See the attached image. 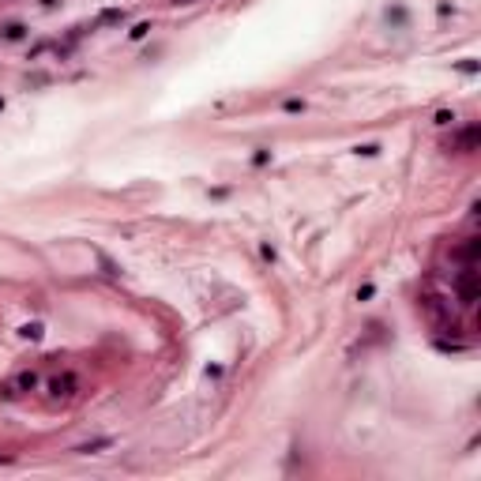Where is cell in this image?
<instances>
[{
	"label": "cell",
	"instance_id": "obj_7",
	"mask_svg": "<svg viewBox=\"0 0 481 481\" xmlns=\"http://www.w3.org/2000/svg\"><path fill=\"white\" fill-rule=\"evenodd\" d=\"M372 293H376V286H372V282H365V286H361V290H357V301H368V297H372Z\"/></svg>",
	"mask_w": 481,
	"mask_h": 481
},
{
	"label": "cell",
	"instance_id": "obj_9",
	"mask_svg": "<svg viewBox=\"0 0 481 481\" xmlns=\"http://www.w3.org/2000/svg\"><path fill=\"white\" fill-rule=\"evenodd\" d=\"M301 109H305V102H301V98H290V102H286V113H301Z\"/></svg>",
	"mask_w": 481,
	"mask_h": 481
},
{
	"label": "cell",
	"instance_id": "obj_11",
	"mask_svg": "<svg viewBox=\"0 0 481 481\" xmlns=\"http://www.w3.org/2000/svg\"><path fill=\"white\" fill-rule=\"evenodd\" d=\"M173 4H196V0H173Z\"/></svg>",
	"mask_w": 481,
	"mask_h": 481
},
{
	"label": "cell",
	"instance_id": "obj_5",
	"mask_svg": "<svg viewBox=\"0 0 481 481\" xmlns=\"http://www.w3.org/2000/svg\"><path fill=\"white\" fill-rule=\"evenodd\" d=\"M147 34H151V23H136L128 38H132V42H139V38H147Z\"/></svg>",
	"mask_w": 481,
	"mask_h": 481
},
{
	"label": "cell",
	"instance_id": "obj_1",
	"mask_svg": "<svg viewBox=\"0 0 481 481\" xmlns=\"http://www.w3.org/2000/svg\"><path fill=\"white\" fill-rule=\"evenodd\" d=\"M75 391H79V376H75V372H64V376H57V380L49 383V398H53V402L71 398Z\"/></svg>",
	"mask_w": 481,
	"mask_h": 481
},
{
	"label": "cell",
	"instance_id": "obj_8",
	"mask_svg": "<svg viewBox=\"0 0 481 481\" xmlns=\"http://www.w3.org/2000/svg\"><path fill=\"white\" fill-rule=\"evenodd\" d=\"M357 155H365V158H372V155H380V147H376V143H365V147H357Z\"/></svg>",
	"mask_w": 481,
	"mask_h": 481
},
{
	"label": "cell",
	"instance_id": "obj_2",
	"mask_svg": "<svg viewBox=\"0 0 481 481\" xmlns=\"http://www.w3.org/2000/svg\"><path fill=\"white\" fill-rule=\"evenodd\" d=\"M15 387V398L23 395V391H34V387H38V372H19V376H15V380H8Z\"/></svg>",
	"mask_w": 481,
	"mask_h": 481
},
{
	"label": "cell",
	"instance_id": "obj_12",
	"mask_svg": "<svg viewBox=\"0 0 481 481\" xmlns=\"http://www.w3.org/2000/svg\"><path fill=\"white\" fill-rule=\"evenodd\" d=\"M0 109H4V98H0Z\"/></svg>",
	"mask_w": 481,
	"mask_h": 481
},
{
	"label": "cell",
	"instance_id": "obj_6",
	"mask_svg": "<svg viewBox=\"0 0 481 481\" xmlns=\"http://www.w3.org/2000/svg\"><path fill=\"white\" fill-rule=\"evenodd\" d=\"M4 38H8V42H15V38H23V27H19V23H12V27H4Z\"/></svg>",
	"mask_w": 481,
	"mask_h": 481
},
{
	"label": "cell",
	"instance_id": "obj_4",
	"mask_svg": "<svg viewBox=\"0 0 481 481\" xmlns=\"http://www.w3.org/2000/svg\"><path fill=\"white\" fill-rule=\"evenodd\" d=\"M42 331H45L42 324H23V327H19V335H23V339H42Z\"/></svg>",
	"mask_w": 481,
	"mask_h": 481
},
{
	"label": "cell",
	"instance_id": "obj_3",
	"mask_svg": "<svg viewBox=\"0 0 481 481\" xmlns=\"http://www.w3.org/2000/svg\"><path fill=\"white\" fill-rule=\"evenodd\" d=\"M109 444H113V440L105 436V440H94V444H83V447H75V451H79V455H98V451H105Z\"/></svg>",
	"mask_w": 481,
	"mask_h": 481
},
{
	"label": "cell",
	"instance_id": "obj_10",
	"mask_svg": "<svg viewBox=\"0 0 481 481\" xmlns=\"http://www.w3.org/2000/svg\"><path fill=\"white\" fill-rule=\"evenodd\" d=\"M252 162H256V166H267V162H271V151H256Z\"/></svg>",
	"mask_w": 481,
	"mask_h": 481
}]
</instances>
